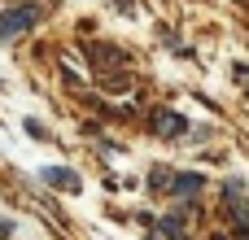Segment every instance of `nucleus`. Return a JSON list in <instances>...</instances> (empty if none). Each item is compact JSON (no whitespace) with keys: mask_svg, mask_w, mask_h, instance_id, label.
<instances>
[{"mask_svg":"<svg viewBox=\"0 0 249 240\" xmlns=\"http://www.w3.org/2000/svg\"><path fill=\"white\" fill-rule=\"evenodd\" d=\"M35 22H39V4L13 9V13H4V17H0V39H18V35H26Z\"/></svg>","mask_w":249,"mask_h":240,"instance_id":"obj_1","label":"nucleus"},{"mask_svg":"<svg viewBox=\"0 0 249 240\" xmlns=\"http://www.w3.org/2000/svg\"><path fill=\"white\" fill-rule=\"evenodd\" d=\"M153 127H158V136H184L188 131V122L179 114H171V109H158L153 114Z\"/></svg>","mask_w":249,"mask_h":240,"instance_id":"obj_2","label":"nucleus"},{"mask_svg":"<svg viewBox=\"0 0 249 240\" xmlns=\"http://www.w3.org/2000/svg\"><path fill=\"white\" fill-rule=\"evenodd\" d=\"M39 179H44V184H57V188H79V175L66 171V166H44Z\"/></svg>","mask_w":249,"mask_h":240,"instance_id":"obj_3","label":"nucleus"},{"mask_svg":"<svg viewBox=\"0 0 249 240\" xmlns=\"http://www.w3.org/2000/svg\"><path fill=\"white\" fill-rule=\"evenodd\" d=\"M201 184H206L201 175H175V179H171L166 188H171L175 197H197V192H201Z\"/></svg>","mask_w":249,"mask_h":240,"instance_id":"obj_4","label":"nucleus"},{"mask_svg":"<svg viewBox=\"0 0 249 240\" xmlns=\"http://www.w3.org/2000/svg\"><path fill=\"white\" fill-rule=\"evenodd\" d=\"M228 210H232V223L249 236V201H228Z\"/></svg>","mask_w":249,"mask_h":240,"instance_id":"obj_5","label":"nucleus"}]
</instances>
